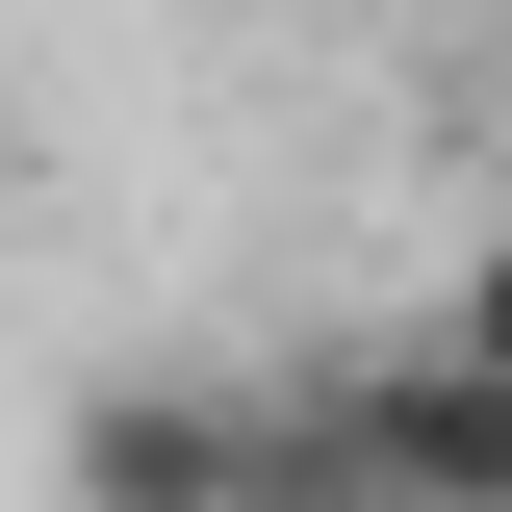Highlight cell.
Segmentation results:
<instances>
[{"mask_svg":"<svg viewBox=\"0 0 512 512\" xmlns=\"http://www.w3.org/2000/svg\"><path fill=\"white\" fill-rule=\"evenodd\" d=\"M333 410H359V487L384 512H512V359H461L436 308L333 333Z\"/></svg>","mask_w":512,"mask_h":512,"instance_id":"6da1fadb","label":"cell"},{"mask_svg":"<svg viewBox=\"0 0 512 512\" xmlns=\"http://www.w3.org/2000/svg\"><path fill=\"white\" fill-rule=\"evenodd\" d=\"M52 512H231V359H103L52 410Z\"/></svg>","mask_w":512,"mask_h":512,"instance_id":"7a4b0ae2","label":"cell"},{"mask_svg":"<svg viewBox=\"0 0 512 512\" xmlns=\"http://www.w3.org/2000/svg\"><path fill=\"white\" fill-rule=\"evenodd\" d=\"M231 512H384V487H359V410H333V359H231Z\"/></svg>","mask_w":512,"mask_h":512,"instance_id":"3957f363","label":"cell"},{"mask_svg":"<svg viewBox=\"0 0 512 512\" xmlns=\"http://www.w3.org/2000/svg\"><path fill=\"white\" fill-rule=\"evenodd\" d=\"M436 333H461V359H512V205L461 231V282H436Z\"/></svg>","mask_w":512,"mask_h":512,"instance_id":"277c9868","label":"cell"}]
</instances>
